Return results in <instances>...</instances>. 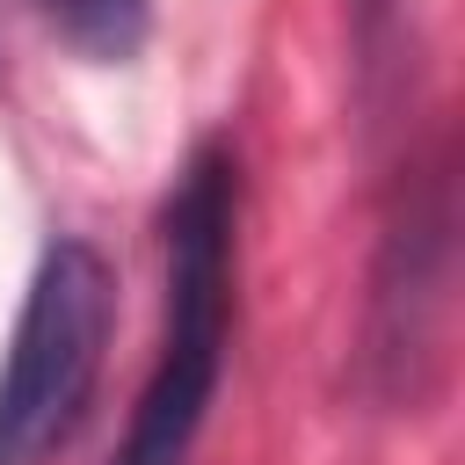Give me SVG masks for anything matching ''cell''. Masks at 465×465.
<instances>
[{"instance_id":"2","label":"cell","mask_w":465,"mask_h":465,"mask_svg":"<svg viewBox=\"0 0 465 465\" xmlns=\"http://www.w3.org/2000/svg\"><path fill=\"white\" fill-rule=\"evenodd\" d=\"M116 283L94 240H51L0 363V465H51L87 421Z\"/></svg>"},{"instance_id":"3","label":"cell","mask_w":465,"mask_h":465,"mask_svg":"<svg viewBox=\"0 0 465 465\" xmlns=\"http://www.w3.org/2000/svg\"><path fill=\"white\" fill-rule=\"evenodd\" d=\"M458 262V182H450V131L436 124L407 145L392 182V218L371 269V327H363V385L385 407H421L443 371L450 327V269Z\"/></svg>"},{"instance_id":"1","label":"cell","mask_w":465,"mask_h":465,"mask_svg":"<svg viewBox=\"0 0 465 465\" xmlns=\"http://www.w3.org/2000/svg\"><path fill=\"white\" fill-rule=\"evenodd\" d=\"M167 320L153 371L138 385L131 429L116 465H189L218 378H225V327H232V232H240V160L225 138L196 145L167 196Z\"/></svg>"},{"instance_id":"4","label":"cell","mask_w":465,"mask_h":465,"mask_svg":"<svg viewBox=\"0 0 465 465\" xmlns=\"http://www.w3.org/2000/svg\"><path fill=\"white\" fill-rule=\"evenodd\" d=\"M44 15V29L58 44H73L94 65H124L138 58L145 29H153V0H29Z\"/></svg>"}]
</instances>
